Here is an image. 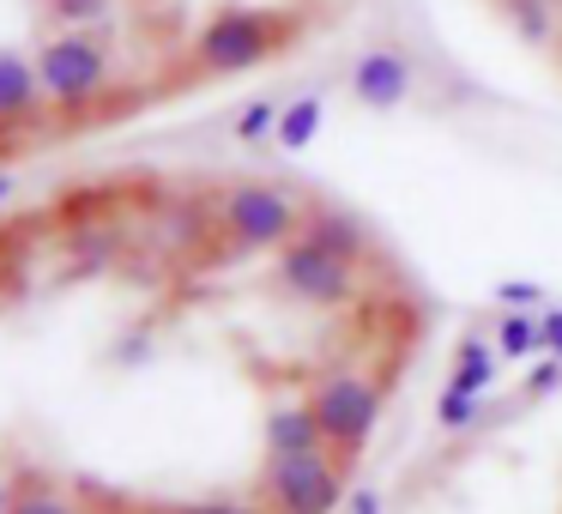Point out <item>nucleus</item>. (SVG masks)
<instances>
[{
    "label": "nucleus",
    "instance_id": "obj_1",
    "mask_svg": "<svg viewBox=\"0 0 562 514\" xmlns=\"http://www.w3.org/2000/svg\"><path fill=\"white\" fill-rule=\"evenodd\" d=\"M296 19L291 13H267V7H224L206 25L194 31V74L231 79L248 74V67L272 62V55L291 43Z\"/></svg>",
    "mask_w": 562,
    "mask_h": 514
},
{
    "label": "nucleus",
    "instance_id": "obj_2",
    "mask_svg": "<svg viewBox=\"0 0 562 514\" xmlns=\"http://www.w3.org/2000/svg\"><path fill=\"white\" fill-rule=\"evenodd\" d=\"M381 381L363 376V369H333V376H321L315 388H308V412H315L321 436H327V448L339 454V460H357V454L375 442L381 429Z\"/></svg>",
    "mask_w": 562,
    "mask_h": 514
},
{
    "label": "nucleus",
    "instance_id": "obj_3",
    "mask_svg": "<svg viewBox=\"0 0 562 514\" xmlns=\"http://www.w3.org/2000/svg\"><path fill=\"white\" fill-rule=\"evenodd\" d=\"M260 502H267L272 514H333V509H345V502H351V490H345V460L333 448L267 454Z\"/></svg>",
    "mask_w": 562,
    "mask_h": 514
},
{
    "label": "nucleus",
    "instance_id": "obj_4",
    "mask_svg": "<svg viewBox=\"0 0 562 514\" xmlns=\"http://www.w3.org/2000/svg\"><path fill=\"white\" fill-rule=\"evenodd\" d=\"M31 55H37V79L49 91V110H91L110 91V49L91 31H55Z\"/></svg>",
    "mask_w": 562,
    "mask_h": 514
},
{
    "label": "nucleus",
    "instance_id": "obj_5",
    "mask_svg": "<svg viewBox=\"0 0 562 514\" xmlns=\"http://www.w3.org/2000/svg\"><path fill=\"white\" fill-rule=\"evenodd\" d=\"M218 224L236 248H284L303 236V206L272 182H236L218 200Z\"/></svg>",
    "mask_w": 562,
    "mask_h": 514
},
{
    "label": "nucleus",
    "instance_id": "obj_6",
    "mask_svg": "<svg viewBox=\"0 0 562 514\" xmlns=\"http://www.w3.org/2000/svg\"><path fill=\"white\" fill-rule=\"evenodd\" d=\"M272 279H279L284 297H296V303H308V309H339V303L357 297V260H339V255H327L321 243L296 236V243L279 248Z\"/></svg>",
    "mask_w": 562,
    "mask_h": 514
},
{
    "label": "nucleus",
    "instance_id": "obj_7",
    "mask_svg": "<svg viewBox=\"0 0 562 514\" xmlns=\"http://www.w3.org/2000/svg\"><path fill=\"white\" fill-rule=\"evenodd\" d=\"M345 91H351V103L387 115V110H400V103L417 91V67H412V55H400V49H387V43H381V49H363L351 62Z\"/></svg>",
    "mask_w": 562,
    "mask_h": 514
},
{
    "label": "nucleus",
    "instance_id": "obj_8",
    "mask_svg": "<svg viewBox=\"0 0 562 514\" xmlns=\"http://www.w3.org/2000/svg\"><path fill=\"white\" fill-rule=\"evenodd\" d=\"M43 110H49V91L37 79V55L0 49V127L37 122Z\"/></svg>",
    "mask_w": 562,
    "mask_h": 514
},
{
    "label": "nucleus",
    "instance_id": "obj_9",
    "mask_svg": "<svg viewBox=\"0 0 562 514\" xmlns=\"http://www.w3.org/2000/svg\"><path fill=\"white\" fill-rule=\"evenodd\" d=\"M260 442H267V454H315V448H327V436H321L308 400H279L272 405L267 424H260Z\"/></svg>",
    "mask_w": 562,
    "mask_h": 514
},
{
    "label": "nucleus",
    "instance_id": "obj_10",
    "mask_svg": "<svg viewBox=\"0 0 562 514\" xmlns=\"http://www.w3.org/2000/svg\"><path fill=\"white\" fill-rule=\"evenodd\" d=\"M303 236L321 243L327 255H339V260H363L369 255V231L357 224V212H339V206H308L303 212Z\"/></svg>",
    "mask_w": 562,
    "mask_h": 514
},
{
    "label": "nucleus",
    "instance_id": "obj_11",
    "mask_svg": "<svg viewBox=\"0 0 562 514\" xmlns=\"http://www.w3.org/2000/svg\"><path fill=\"white\" fill-rule=\"evenodd\" d=\"M502 369V351L484 339V333H465L460 351H453V369H448V388L453 393H472V400H484V388L496 381Z\"/></svg>",
    "mask_w": 562,
    "mask_h": 514
},
{
    "label": "nucleus",
    "instance_id": "obj_12",
    "mask_svg": "<svg viewBox=\"0 0 562 514\" xmlns=\"http://www.w3.org/2000/svg\"><path fill=\"white\" fill-rule=\"evenodd\" d=\"M7 514H86V502L79 496H67L55 478H43V472H25L13 484V509Z\"/></svg>",
    "mask_w": 562,
    "mask_h": 514
},
{
    "label": "nucleus",
    "instance_id": "obj_13",
    "mask_svg": "<svg viewBox=\"0 0 562 514\" xmlns=\"http://www.w3.org/2000/svg\"><path fill=\"white\" fill-rule=\"evenodd\" d=\"M321 122H327V98H315V91H308V98H291V103H284V115H279L272 146H279V152H303L308 139L321 134Z\"/></svg>",
    "mask_w": 562,
    "mask_h": 514
},
{
    "label": "nucleus",
    "instance_id": "obj_14",
    "mask_svg": "<svg viewBox=\"0 0 562 514\" xmlns=\"http://www.w3.org/2000/svg\"><path fill=\"white\" fill-rule=\"evenodd\" d=\"M496 351L508 357V364L532 357V351H538V315H526V309H502V321H496Z\"/></svg>",
    "mask_w": 562,
    "mask_h": 514
},
{
    "label": "nucleus",
    "instance_id": "obj_15",
    "mask_svg": "<svg viewBox=\"0 0 562 514\" xmlns=\"http://www.w3.org/2000/svg\"><path fill=\"white\" fill-rule=\"evenodd\" d=\"M508 25L520 31L526 43H550L557 37V19H550V0H502Z\"/></svg>",
    "mask_w": 562,
    "mask_h": 514
},
{
    "label": "nucleus",
    "instance_id": "obj_16",
    "mask_svg": "<svg viewBox=\"0 0 562 514\" xmlns=\"http://www.w3.org/2000/svg\"><path fill=\"white\" fill-rule=\"evenodd\" d=\"M279 115H284V103L255 98L243 115H236V139H243V146H260V139H272V134H279Z\"/></svg>",
    "mask_w": 562,
    "mask_h": 514
},
{
    "label": "nucleus",
    "instance_id": "obj_17",
    "mask_svg": "<svg viewBox=\"0 0 562 514\" xmlns=\"http://www.w3.org/2000/svg\"><path fill=\"white\" fill-rule=\"evenodd\" d=\"M436 424L448 429V436H460V429H472V424H477V400H472V393H453V388H441V400H436Z\"/></svg>",
    "mask_w": 562,
    "mask_h": 514
},
{
    "label": "nucleus",
    "instance_id": "obj_18",
    "mask_svg": "<svg viewBox=\"0 0 562 514\" xmlns=\"http://www.w3.org/2000/svg\"><path fill=\"white\" fill-rule=\"evenodd\" d=\"M43 7H49V19L61 31H79V25H91V19H103L115 7V0H43Z\"/></svg>",
    "mask_w": 562,
    "mask_h": 514
},
{
    "label": "nucleus",
    "instance_id": "obj_19",
    "mask_svg": "<svg viewBox=\"0 0 562 514\" xmlns=\"http://www.w3.org/2000/svg\"><path fill=\"white\" fill-rule=\"evenodd\" d=\"M538 303H544V284H532V279H502L496 284V309H526V315H532Z\"/></svg>",
    "mask_w": 562,
    "mask_h": 514
},
{
    "label": "nucleus",
    "instance_id": "obj_20",
    "mask_svg": "<svg viewBox=\"0 0 562 514\" xmlns=\"http://www.w3.org/2000/svg\"><path fill=\"white\" fill-rule=\"evenodd\" d=\"M182 514H272V509L248 496H200V502H182Z\"/></svg>",
    "mask_w": 562,
    "mask_h": 514
},
{
    "label": "nucleus",
    "instance_id": "obj_21",
    "mask_svg": "<svg viewBox=\"0 0 562 514\" xmlns=\"http://www.w3.org/2000/svg\"><path fill=\"white\" fill-rule=\"evenodd\" d=\"M557 388H562V357H544V364L526 376V400H550Z\"/></svg>",
    "mask_w": 562,
    "mask_h": 514
},
{
    "label": "nucleus",
    "instance_id": "obj_22",
    "mask_svg": "<svg viewBox=\"0 0 562 514\" xmlns=\"http://www.w3.org/2000/svg\"><path fill=\"white\" fill-rule=\"evenodd\" d=\"M538 351L562 357V309H538Z\"/></svg>",
    "mask_w": 562,
    "mask_h": 514
},
{
    "label": "nucleus",
    "instance_id": "obj_23",
    "mask_svg": "<svg viewBox=\"0 0 562 514\" xmlns=\"http://www.w3.org/2000/svg\"><path fill=\"white\" fill-rule=\"evenodd\" d=\"M345 514H381V490L375 484H357L351 502H345Z\"/></svg>",
    "mask_w": 562,
    "mask_h": 514
},
{
    "label": "nucleus",
    "instance_id": "obj_24",
    "mask_svg": "<svg viewBox=\"0 0 562 514\" xmlns=\"http://www.w3.org/2000/svg\"><path fill=\"white\" fill-rule=\"evenodd\" d=\"M7 194H13V176H7V170H0V200H7Z\"/></svg>",
    "mask_w": 562,
    "mask_h": 514
},
{
    "label": "nucleus",
    "instance_id": "obj_25",
    "mask_svg": "<svg viewBox=\"0 0 562 514\" xmlns=\"http://www.w3.org/2000/svg\"><path fill=\"white\" fill-rule=\"evenodd\" d=\"M7 509H13V490H7V484H0V514H7Z\"/></svg>",
    "mask_w": 562,
    "mask_h": 514
},
{
    "label": "nucleus",
    "instance_id": "obj_26",
    "mask_svg": "<svg viewBox=\"0 0 562 514\" xmlns=\"http://www.w3.org/2000/svg\"><path fill=\"white\" fill-rule=\"evenodd\" d=\"M146 514H182V502H176V509H146Z\"/></svg>",
    "mask_w": 562,
    "mask_h": 514
}]
</instances>
